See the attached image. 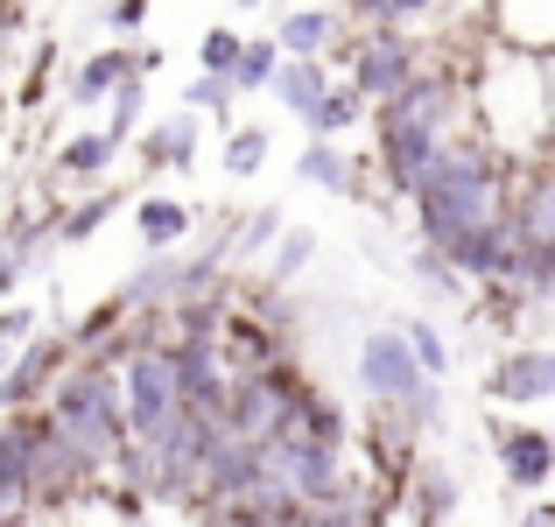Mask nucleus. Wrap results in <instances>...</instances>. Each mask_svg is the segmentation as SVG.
Returning <instances> with one entry per match:
<instances>
[{"mask_svg":"<svg viewBox=\"0 0 555 527\" xmlns=\"http://www.w3.org/2000/svg\"><path fill=\"white\" fill-rule=\"evenodd\" d=\"M345 64H352V85L373 99V113H379V106H393V99H401L408 85L429 70L408 28H359V36L345 42Z\"/></svg>","mask_w":555,"mask_h":527,"instance_id":"3","label":"nucleus"},{"mask_svg":"<svg viewBox=\"0 0 555 527\" xmlns=\"http://www.w3.org/2000/svg\"><path fill=\"white\" fill-rule=\"evenodd\" d=\"M268 149H274V134H268L260 120L225 127V149H218V169H225V183H240V176H260V169H268Z\"/></svg>","mask_w":555,"mask_h":527,"instance_id":"17","label":"nucleus"},{"mask_svg":"<svg viewBox=\"0 0 555 527\" xmlns=\"http://www.w3.org/2000/svg\"><path fill=\"white\" fill-rule=\"evenodd\" d=\"M8 8H14V14H22V8H28V0H8Z\"/></svg>","mask_w":555,"mask_h":527,"instance_id":"30","label":"nucleus"},{"mask_svg":"<svg viewBox=\"0 0 555 527\" xmlns=\"http://www.w3.org/2000/svg\"><path fill=\"white\" fill-rule=\"evenodd\" d=\"M127 141L106 134V127H85V134H64L50 155V176L56 183H92V176H113V163H120Z\"/></svg>","mask_w":555,"mask_h":527,"instance_id":"11","label":"nucleus"},{"mask_svg":"<svg viewBox=\"0 0 555 527\" xmlns=\"http://www.w3.org/2000/svg\"><path fill=\"white\" fill-rule=\"evenodd\" d=\"M120 204H127V190H92V197H78V204H56V211H50V240L56 246H85L113 211H120Z\"/></svg>","mask_w":555,"mask_h":527,"instance_id":"16","label":"nucleus"},{"mask_svg":"<svg viewBox=\"0 0 555 527\" xmlns=\"http://www.w3.org/2000/svg\"><path fill=\"white\" fill-rule=\"evenodd\" d=\"M514 527H555V500H542V506H528V514H514Z\"/></svg>","mask_w":555,"mask_h":527,"instance_id":"29","label":"nucleus"},{"mask_svg":"<svg viewBox=\"0 0 555 527\" xmlns=\"http://www.w3.org/2000/svg\"><path fill=\"white\" fill-rule=\"evenodd\" d=\"M155 64H163V56H155L149 42H106V50L78 56V70L64 78V99H70V106H99V113H106V99L120 92L127 78H149Z\"/></svg>","mask_w":555,"mask_h":527,"instance_id":"7","label":"nucleus"},{"mask_svg":"<svg viewBox=\"0 0 555 527\" xmlns=\"http://www.w3.org/2000/svg\"><path fill=\"white\" fill-rule=\"evenodd\" d=\"M190 226H197V211L177 204V197H141L134 204V232H141V246H149V254H183Z\"/></svg>","mask_w":555,"mask_h":527,"instance_id":"15","label":"nucleus"},{"mask_svg":"<svg viewBox=\"0 0 555 527\" xmlns=\"http://www.w3.org/2000/svg\"><path fill=\"white\" fill-rule=\"evenodd\" d=\"M310 260H317V232L310 226H288L282 246L268 254V288H296L302 274H310Z\"/></svg>","mask_w":555,"mask_h":527,"instance_id":"19","label":"nucleus"},{"mask_svg":"<svg viewBox=\"0 0 555 527\" xmlns=\"http://www.w3.org/2000/svg\"><path fill=\"white\" fill-rule=\"evenodd\" d=\"M197 141H204V120H197V113H169V120H155L149 127V134H141V169H149V176H163V169H190V163H197Z\"/></svg>","mask_w":555,"mask_h":527,"instance_id":"13","label":"nucleus"},{"mask_svg":"<svg viewBox=\"0 0 555 527\" xmlns=\"http://www.w3.org/2000/svg\"><path fill=\"white\" fill-rule=\"evenodd\" d=\"M366 113H373V99H366V92H359V85H352V78H345V85H338V92H331V99H324V113H317V120H310V127H302V134H310V141H338V134H352V127H359V120H366Z\"/></svg>","mask_w":555,"mask_h":527,"instance_id":"18","label":"nucleus"},{"mask_svg":"<svg viewBox=\"0 0 555 527\" xmlns=\"http://www.w3.org/2000/svg\"><path fill=\"white\" fill-rule=\"evenodd\" d=\"M486 401L500 408H548L555 401V345H506L486 365Z\"/></svg>","mask_w":555,"mask_h":527,"instance_id":"6","label":"nucleus"},{"mask_svg":"<svg viewBox=\"0 0 555 527\" xmlns=\"http://www.w3.org/2000/svg\"><path fill=\"white\" fill-rule=\"evenodd\" d=\"M296 176H302V183H317V190H331V197H359V190H366V183H359L366 169H359L338 141H302Z\"/></svg>","mask_w":555,"mask_h":527,"instance_id":"14","label":"nucleus"},{"mask_svg":"<svg viewBox=\"0 0 555 527\" xmlns=\"http://www.w3.org/2000/svg\"><path fill=\"white\" fill-rule=\"evenodd\" d=\"M274 472L302 492V506H324V500H345L352 492V472H345V450L338 444H317V436H282L268 444Z\"/></svg>","mask_w":555,"mask_h":527,"instance_id":"4","label":"nucleus"},{"mask_svg":"<svg viewBox=\"0 0 555 527\" xmlns=\"http://www.w3.org/2000/svg\"><path fill=\"white\" fill-rule=\"evenodd\" d=\"M246 42H254V36H240V28H204V42H197V70H211V78H240Z\"/></svg>","mask_w":555,"mask_h":527,"instance_id":"20","label":"nucleus"},{"mask_svg":"<svg viewBox=\"0 0 555 527\" xmlns=\"http://www.w3.org/2000/svg\"><path fill=\"white\" fill-rule=\"evenodd\" d=\"M359 28H415L436 14V0H352Z\"/></svg>","mask_w":555,"mask_h":527,"instance_id":"24","label":"nucleus"},{"mask_svg":"<svg viewBox=\"0 0 555 527\" xmlns=\"http://www.w3.org/2000/svg\"><path fill=\"white\" fill-rule=\"evenodd\" d=\"M492 464H500L506 492H542L555 478V429H534V422H506L492 415Z\"/></svg>","mask_w":555,"mask_h":527,"instance_id":"5","label":"nucleus"},{"mask_svg":"<svg viewBox=\"0 0 555 527\" xmlns=\"http://www.w3.org/2000/svg\"><path fill=\"white\" fill-rule=\"evenodd\" d=\"M506 226H514L520 246H555V155L520 169L514 204H506Z\"/></svg>","mask_w":555,"mask_h":527,"instance_id":"8","label":"nucleus"},{"mask_svg":"<svg viewBox=\"0 0 555 527\" xmlns=\"http://www.w3.org/2000/svg\"><path fill=\"white\" fill-rule=\"evenodd\" d=\"M331 92H338V78H331V64H324V56H288L268 99L288 113V120H302V127H310L317 113H324V99H331Z\"/></svg>","mask_w":555,"mask_h":527,"instance_id":"10","label":"nucleus"},{"mask_svg":"<svg viewBox=\"0 0 555 527\" xmlns=\"http://www.w3.org/2000/svg\"><path fill=\"white\" fill-rule=\"evenodd\" d=\"M274 42H282L288 56H331V50L352 42V22H345V8L310 0V8H288L282 22H274Z\"/></svg>","mask_w":555,"mask_h":527,"instance_id":"9","label":"nucleus"},{"mask_svg":"<svg viewBox=\"0 0 555 527\" xmlns=\"http://www.w3.org/2000/svg\"><path fill=\"white\" fill-rule=\"evenodd\" d=\"M514 183H520V163L500 155L486 134H457L443 149V163L429 169V183L415 190V232L422 246L450 254L457 240H472L478 226H500L506 204H514Z\"/></svg>","mask_w":555,"mask_h":527,"instance_id":"1","label":"nucleus"},{"mask_svg":"<svg viewBox=\"0 0 555 527\" xmlns=\"http://www.w3.org/2000/svg\"><path fill=\"white\" fill-rule=\"evenodd\" d=\"M457 472L450 464H436V458H422L415 472H408V492H401V514L415 520V527H443L450 514H457Z\"/></svg>","mask_w":555,"mask_h":527,"instance_id":"12","label":"nucleus"},{"mask_svg":"<svg viewBox=\"0 0 555 527\" xmlns=\"http://www.w3.org/2000/svg\"><path fill=\"white\" fill-rule=\"evenodd\" d=\"M408 268H415V282L429 288V296H457V288H464L457 260H450V254H436V246H415V260H408Z\"/></svg>","mask_w":555,"mask_h":527,"instance_id":"25","label":"nucleus"},{"mask_svg":"<svg viewBox=\"0 0 555 527\" xmlns=\"http://www.w3.org/2000/svg\"><path fill=\"white\" fill-rule=\"evenodd\" d=\"M548 85H555V56H548Z\"/></svg>","mask_w":555,"mask_h":527,"instance_id":"31","label":"nucleus"},{"mask_svg":"<svg viewBox=\"0 0 555 527\" xmlns=\"http://www.w3.org/2000/svg\"><path fill=\"white\" fill-rule=\"evenodd\" d=\"M141 22H149V0H106V28L113 36H141Z\"/></svg>","mask_w":555,"mask_h":527,"instance_id":"27","label":"nucleus"},{"mask_svg":"<svg viewBox=\"0 0 555 527\" xmlns=\"http://www.w3.org/2000/svg\"><path fill=\"white\" fill-rule=\"evenodd\" d=\"M141 113H149V78H127L120 92L106 99V134H120V141H134V134H149V127H141Z\"/></svg>","mask_w":555,"mask_h":527,"instance_id":"22","label":"nucleus"},{"mask_svg":"<svg viewBox=\"0 0 555 527\" xmlns=\"http://www.w3.org/2000/svg\"><path fill=\"white\" fill-rule=\"evenodd\" d=\"M282 211H274V204H268V211H240V218H232V254H274V246H282Z\"/></svg>","mask_w":555,"mask_h":527,"instance_id":"21","label":"nucleus"},{"mask_svg":"<svg viewBox=\"0 0 555 527\" xmlns=\"http://www.w3.org/2000/svg\"><path fill=\"white\" fill-rule=\"evenodd\" d=\"M232 99H240V85H232V78H211V70H197V78L183 85V106L190 113H211L218 127H240V120H232Z\"/></svg>","mask_w":555,"mask_h":527,"instance_id":"23","label":"nucleus"},{"mask_svg":"<svg viewBox=\"0 0 555 527\" xmlns=\"http://www.w3.org/2000/svg\"><path fill=\"white\" fill-rule=\"evenodd\" d=\"M352 373H359V387H366L373 415H401V422H415V429H436V422H443V380L415 359V345H408L401 324H373L366 338H359Z\"/></svg>","mask_w":555,"mask_h":527,"instance_id":"2","label":"nucleus"},{"mask_svg":"<svg viewBox=\"0 0 555 527\" xmlns=\"http://www.w3.org/2000/svg\"><path fill=\"white\" fill-rule=\"evenodd\" d=\"M401 331H408V345H415V359L429 365L436 380H443V373H450V338H443V331H436L429 317H401Z\"/></svg>","mask_w":555,"mask_h":527,"instance_id":"26","label":"nucleus"},{"mask_svg":"<svg viewBox=\"0 0 555 527\" xmlns=\"http://www.w3.org/2000/svg\"><path fill=\"white\" fill-rule=\"evenodd\" d=\"M28 331H36V317H28L22 303H8V317H0V345H8V351H28Z\"/></svg>","mask_w":555,"mask_h":527,"instance_id":"28","label":"nucleus"}]
</instances>
